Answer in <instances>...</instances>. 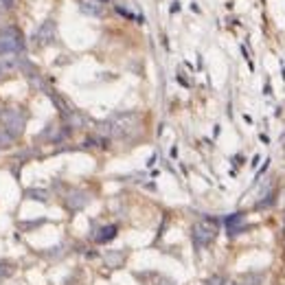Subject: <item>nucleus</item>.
Wrapping results in <instances>:
<instances>
[{
	"instance_id": "nucleus-1",
	"label": "nucleus",
	"mask_w": 285,
	"mask_h": 285,
	"mask_svg": "<svg viewBox=\"0 0 285 285\" xmlns=\"http://www.w3.org/2000/svg\"><path fill=\"white\" fill-rule=\"evenodd\" d=\"M138 117L134 112H121V114H114L105 121L103 125H99V132L105 136H125L134 129Z\"/></svg>"
},
{
	"instance_id": "nucleus-2",
	"label": "nucleus",
	"mask_w": 285,
	"mask_h": 285,
	"mask_svg": "<svg viewBox=\"0 0 285 285\" xmlns=\"http://www.w3.org/2000/svg\"><path fill=\"white\" fill-rule=\"evenodd\" d=\"M24 48V37L15 27L0 29V55H15Z\"/></svg>"
},
{
	"instance_id": "nucleus-3",
	"label": "nucleus",
	"mask_w": 285,
	"mask_h": 285,
	"mask_svg": "<svg viewBox=\"0 0 285 285\" xmlns=\"http://www.w3.org/2000/svg\"><path fill=\"white\" fill-rule=\"evenodd\" d=\"M0 119H3L5 132H9L13 138L20 136V132L24 129V114L18 108H5L3 112H0Z\"/></svg>"
},
{
	"instance_id": "nucleus-4",
	"label": "nucleus",
	"mask_w": 285,
	"mask_h": 285,
	"mask_svg": "<svg viewBox=\"0 0 285 285\" xmlns=\"http://www.w3.org/2000/svg\"><path fill=\"white\" fill-rule=\"evenodd\" d=\"M217 237V226L213 222H208V219H204V222H198L193 226V241L195 246L204 248L208 246V243H213Z\"/></svg>"
},
{
	"instance_id": "nucleus-5",
	"label": "nucleus",
	"mask_w": 285,
	"mask_h": 285,
	"mask_svg": "<svg viewBox=\"0 0 285 285\" xmlns=\"http://www.w3.org/2000/svg\"><path fill=\"white\" fill-rule=\"evenodd\" d=\"M35 40H37V44H51L53 40H55V22L53 20H46L42 27L37 29V33H35Z\"/></svg>"
},
{
	"instance_id": "nucleus-6",
	"label": "nucleus",
	"mask_w": 285,
	"mask_h": 285,
	"mask_svg": "<svg viewBox=\"0 0 285 285\" xmlns=\"http://www.w3.org/2000/svg\"><path fill=\"white\" fill-rule=\"evenodd\" d=\"M66 202H68V206H70L72 211H79V208H84V206L88 204V195L81 193V191H72L70 198H68Z\"/></svg>"
},
{
	"instance_id": "nucleus-7",
	"label": "nucleus",
	"mask_w": 285,
	"mask_h": 285,
	"mask_svg": "<svg viewBox=\"0 0 285 285\" xmlns=\"http://www.w3.org/2000/svg\"><path fill=\"white\" fill-rule=\"evenodd\" d=\"M114 237H117V226H103L101 231L94 235V239L99 241V243H108V241H112Z\"/></svg>"
},
{
	"instance_id": "nucleus-8",
	"label": "nucleus",
	"mask_w": 285,
	"mask_h": 285,
	"mask_svg": "<svg viewBox=\"0 0 285 285\" xmlns=\"http://www.w3.org/2000/svg\"><path fill=\"white\" fill-rule=\"evenodd\" d=\"M81 11L88 13V15H101L103 13V7L99 3H90V0H84L81 3Z\"/></svg>"
},
{
	"instance_id": "nucleus-9",
	"label": "nucleus",
	"mask_w": 285,
	"mask_h": 285,
	"mask_svg": "<svg viewBox=\"0 0 285 285\" xmlns=\"http://www.w3.org/2000/svg\"><path fill=\"white\" fill-rule=\"evenodd\" d=\"M13 274V265L7 261H0V279H7V276Z\"/></svg>"
},
{
	"instance_id": "nucleus-10",
	"label": "nucleus",
	"mask_w": 285,
	"mask_h": 285,
	"mask_svg": "<svg viewBox=\"0 0 285 285\" xmlns=\"http://www.w3.org/2000/svg\"><path fill=\"white\" fill-rule=\"evenodd\" d=\"M27 195H29V198H33V200H37V202H46V193L44 191L31 189V191H27Z\"/></svg>"
},
{
	"instance_id": "nucleus-11",
	"label": "nucleus",
	"mask_w": 285,
	"mask_h": 285,
	"mask_svg": "<svg viewBox=\"0 0 285 285\" xmlns=\"http://www.w3.org/2000/svg\"><path fill=\"white\" fill-rule=\"evenodd\" d=\"M11 7H13V0H0V13H5Z\"/></svg>"
},
{
	"instance_id": "nucleus-12",
	"label": "nucleus",
	"mask_w": 285,
	"mask_h": 285,
	"mask_svg": "<svg viewBox=\"0 0 285 285\" xmlns=\"http://www.w3.org/2000/svg\"><path fill=\"white\" fill-rule=\"evenodd\" d=\"M206 285H226V283H224V279H222V276H213V279H211Z\"/></svg>"
},
{
	"instance_id": "nucleus-13",
	"label": "nucleus",
	"mask_w": 285,
	"mask_h": 285,
	"mask_svg": "<svg viewBox=\"0 0 285 285\" xmlns=\"http://www.w3.org/2000/svg\"><path fill=\"white\" fill-rule=\"evenodd\" d=\"M231 285H237V283H231Z\"/></svg>"
},
{
	"instance_id": "nucleus-14",
	"label": "nucleus",
	"mask_w": 285,
	"mask_h": 285,
	"mask_svg": "<svg viewBox=\"0 0 285 285\" xmlns=\"http://www.w3.org/2000/svg\"><path fill=\"white\" fill-rule=\"evenodd\" d=\"M0 75H3V70H0Z\"/></svg>"
}]
</instances>
